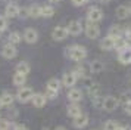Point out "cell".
Returning <instances> with one entry per match:
<instances>
[{
    "label": "cell",
    "instance_id": "cell-28",
    "mask_svg": "<svg viewBox=\"0 0 131 130\" xmlns=\"http://www.w3.org/2000/svg\"><path fill=\"white\" fill-rule=\"evenodd\" d=\"M21 40H22V37H21V34H19L18 31H13V33L9 34V43H12V44H18Z\"/></svg>",
    "mask_w": 131,
    "mask_h": 130
},
{
    "label": "cell",
    "instance_id": "cell-10",
    "mask_svg": "<svg viewBox=\"0 0 131 130\" xmlns=\"http://www.w3.org/2000/svg\"><path fill=\"white\" fill-rule=\"evenodd\" d=\"M19 12H21V9L16 3H7L6 9H5V15H6V18H15L19 16Z\"/></svg>",
    "mask_w": 131,
    "mask_h": 130
},
{
    "label": "cell",
    "instance_id": "cell-8",
    "mask_svg": "<svg viewBox=\"0 0 131 130\" xmlns=\"http://www.w3.org/2000/svg\"><path fill=\"white\" fill-rule=\"evenodd\" d=\"M116 106H118V99L115 96H106L103 99V109L111 112V111H115Z\"/></svg>",
    "mask_w": 131,
    "mask_h": 130
},
{
    "label": "cell",
    "instance_id": "cell-12",
    "mask_svg": "<svg viewBox=\"0 0 131 130\" xmlns=\"http://www.w3.org/2000/svg\"><path fill=\"white\" fill-rule=\"evenodd\" d=\"M66 28H68L69 35H78V34H81V31H83L81 22H78V21H72V22H69Z\"/></svg>",
    "mask_w": 131,
    "mask_h": 130
},
{
    "label": "cell",
    "instance_id": "cell-21",
    "mask_svg": "<svg viewBox=\"0 0 131 130\" xmlns=\"http://www.w3.org/2000/svg\"><path fill=\"white\" fill-rule=\"evenodd\" d=\"M128 46H130V44H128V40H127V39L118 37V39L115 40V49H116V50H119V52H122V50H124V49H127Z\"/></svg>",
    "mask_w": 131,
    "mask_h": 130
},
{
    "label": "cell",
    "instance_id": "cell-34",
    "mask_svg": "<svg viewBox=\"0 0 131 130\" xmlns=\"http://www.w3.org/2000/svg\"><path fill=\"white\" fill-rule=\"evenodd\" d=\"M124 35L128 41H131V25H128V27L124 30Z\"/></svg>",
    "mask_w": 131,
    "mask_h": 130
},
{
    "label": "cell",
    "instance_id": "cell-9",
    "mask_svg": "<svg viewBox=\"0 0 131 130\" xmlns=\"http://www.w3.org/2000/svg\"><path fill=\"white\" fill-rule=\"evenodd\" d=\"M102 18H103V12L97 7H91L87 13V19L90 22H99V21H102Z\"/></svg>",
    "mask_w": 131,
    "mask_h": 130
},
{
    "label": "cell",
    "instance_id": "cell-18",
    "mask_svg": "<svg viewBox=\"0 0 131 130\" xmlns=\"http://www.w3.org/2000/svg\"><path fill=\"white\" fill-rule=\"evenodd\" d=\"M115 15L118 19H127L128 15H130V11H128V6H118L116 7V12H115Z\"/></svg>",
    "mask_w": 131,
    "mask_h": 130
},
{
    "label": "cell",
    "instance_id": "cell-40",
    "mask_svg": "<svg viewBox=\"0 0 131 130\" xmlns=\"http://www.w3.org/2000/svg\"><path fill=\"white\" fill-rule=\"evenodd\" d=\"M116 130H125L124 127H121V126H118V127H116Z\"/></svg>",
    "mask_w": 131,
    "mask_h": 130
},
{
    "label": "cell",
    "instance_id": "cell-5",
    "mask_svg": "<svg viewBox=\"0 0 131 130\" xmlns=\"http://www.w3.org/2000/svg\"><path fill=\"white\" fill-rule=\"evenodd\" d=\"M32 96H34V90L31 87H22L18 90V99L21 102H28V100L32 99Z\"/></svg>",
    "mask_w": 131,
    "mask_h": 130
},
{
    "label": "cell",
    "instance_id": "cell-13",
    "mask_svg": "<svg viewBox=\"0 0 131 130\" xmlns=\"http://www.w3.org/2000/svg\"><path fill=\"white\" fill-rule=\"evenodd\" d=\"M31 102H32V106H36V108H43V106L46 105V102H47V98L41 93H34Z\"/></svg>",
    "mask_w": 131,
    "mask_h": 130
},
{
    "label": "cell",
    "instance_id": "cell-22",
    "mask_svg": "<svg viewBox=\"0 0 131 130\" xmlns=\"http://www.w3.org/2000/svg\"><path fill=\"white\" fill-rule=\"evenodd\" d=\"M87 90H89V95L91 96V98H96V96H100V86L97 84V83H93V84H90L89 87H87Z\"/></svg>",
    "mask_w": 131,
    "mask_h": 130
},
{
    "label": "cell",
    "instance_id": "cell-30",
    "mask_svg": "<svg viewBox=\"0 0 131 130\" xmlns=\"http://www.w3.org/2000/svg\"><path fill=\"white\" fill-rule=\"evenodd\" d=\"M116 127H118V123L115 120H109V121L105 123V127L103 129L105 130H116Z\"/></svg>",
    "mask_w": 131,
    "mask_h": 130
},
{
    "label": "cell",
    "instance_id": "cell-16",
    "mask_svg": "<svg viewBox=\"0 0 131 130\" xmlns=\"http://www.w3.org/2000/svg\"><path fill=\"white\" fill-rule=\"evenodd\" d=\"M87 124H89V115H85V114H81L74 118V126L77 129H84Z\"/></svg>",
    "mask_w": 131,
    "mask_h": 130
},
{
    "label": "cell",
    "instance_id": "cell-6",
    "mask_svg": "<svg viewBox=\"0 0 131 130\" xmlns=\"http://www.w3.org/2000/svg\"><path fill=\"white\" fill-rule=\"evenodd\" d=\"M77 78H78V76L75 74V71H68L62 77V84L66 86V87H72L77 83Z\"/></svg>",
    "mask_w": 131,
    "mask_h": 130
},
{
    "label": "cell",
    "instance_id": "cell-11",
    "mask_svg": "<svg viewBox=\"0 0 131 130\" xmlns=\"http://www.w3.org/2000/svg\"><path fill=\"white\" fill-rule=\"evenodd\" d=\"M24 39H25L27 43L32 44V43H36V41L38 40V33H37L34 28H27L24 31Z\"/></svg>",
    "mask_w": 131,
    "mask_h": 130
},
{
    "label": "cell",
    "instance_id": "cell-25",
    "mask_svg": "<svg viewBox=\"0 0 131 130\" xmlns=\"http://www.w3.org/2000/svg\"><path fill=\"white\" fill-rule=\"evenodd\" d=\"M0 99H2V104H3V106H10L13 104V96L10 93H7V92H5V93L0 96Z\"/></svg>",
    "mask_w": 131,
    "mask_h": 130
},
{
    "label": "cell",
    "instance_id": "cell-3",
    "mask_svg": "<svg viewBox=\"0 0 131 130\" xmlns=\"http://www.w3.org/2000/svg\"><path fill=\"white\" fill-rule=\"evenodd\" d=\"M85 35L89 37V39H97L99 35H100V28H99V25L96 22H90L85 25Z\"/></svg>",
    "mask_w": 131,
    "mask_h": 130
},
{
    "label": "cell",
    "instance_id": "cell-36",
    "mask_svg": "<svg viewBox=\"0 0 131 130\" xmlns=\"http://www.w3.org/2000/svg\"><path fill=\"white\" fill-rule=\"evenodd\" d=\"M125 112H127V114H130V115H131V100H130V102H127V104H125Z\"/></svg>",
    "mask_w": 131,
    "mask_h": 130
},
{
    "label": "cell",
    "instance_id": "cell-37",
    "mask_svg": "<svg viewBox=\"0 0 131 130\" xmlns=\"http://www.w3.org/2000/svg\"><path fill=\"white\" fill-rule=\"evenodd\" d=\"M13 130H28V127H25V126H16Z\"/></svg>",
    "mask_w": 131,
    "mask_h": 130
},
{
    "label": "cell",
    "instance_id": "cell-4",
    "mask_svg": "<svg viewBox=\"0 0 131 130\" xmlns=\"http://www.w3.org/2000/svg\"><path fill=\"white\" fill-rule=\"evenodd\" d=\"M2 55H3V58H6V59H13L18 55V50H16L15 44L7 43V44H5V46L2 47Z\"/></svg>",
    "mask_w": 131,
    "mask_h": 130
},
{
    "label": "cell",
    "instance_id": "cell-41",
    "mask_svg": "<svg viewBox=\"0 0 131 130\" xmlns=\"http://www.w3.org/2000/svg\"><path fill=\"white\" fill-rule=\"evenodd\" d=\"M128 11H130V15H131V3L128 5Z\"/></svg>",
    "mask_w": 131,
    "mask_h": 130
},
{
    "label": "cell",
    "instance_id": "cell-31",
    "mask_svg": "<svg viewBox=\"0 0 131 130\" xmlns=\"http://www.w3.org/2000/svg\"><path fill=\"white\" fill-rule=\"evenodd\" d=\"M0 130H10V123L7 120H0Z\"/></svg>",
    "mask_w": 131,
    "mask_h": 130
},
{
    "label": "cell",
    "instance_id": "cell-19",
    "mask_svg": "<svg viewBox=\"0 0 131 130\" xmlns=\"http://www.w3.org/2000/svg\"><path fill=\"white\" fill-rule=\"evenodd\" d=\"M83 112H81V106L77 105V102H74V104H71V105L68 106V115H71L72 118L78 117V115H81Z\"/></svg>",
    "mask_w": 131,
    "mask_h": 130
},
{
    "label": "cell",
    "instance_id": "cell-7",
    "mask_svg": "<svg viewBox=\"0 0 131 130\" xmlns=\"http://www.w3.org/2000/svg\"><path fill=\"white\" fill-rule=\"evenodd\" d=\"M69 35L68 33V28L66 27H54L53 31H52V37H53L54 40H65L66 37Z\"/></svg>",
    "mask_w": 131,
    "mask_h": 130
},
{
    "label": "cell",
    "instance_id": "cell-14",
    "mask_svg": "<svg viewBox=\"0 0 131 130\" xmlns=\"http://www.w3.org/2000/svg\"><path fill=\"white\" fill-rule=\"evenodd\" d=\"M115 37H112V35H107V37H105L103 40L100 41V47L103 49V50H111V49H115Z\"/></svg>",
    "mask_w": 131,
    "mask_h": 130
},
{
    "label": "cell",
    "instance_id": "cell-2",
    "mask_svg": "<svg viewBox=\"0 0 131 130\" xmlns=\"http://www.w3.org/2000/svg\"><path fill=\"white\" fill-rule=\"evenodd\" d=\"M60 83L58 78H50L47 83V87H46V92H47V96L49 98H56V95L59 92L60 89Z\"/></svg>",
    "mask_w": 131,
    "mask_h": 130
},
{
    "label": "cell",
    "instance_id": "cell-17",
    "mask_svg": "<svg viewBox=\"0 0 131 130\" xmlns=\"http://www.w3.org/2000/svg\"><path fill=\"white\" fill-rule=\"evenodd\" d=\"M68 99L71 100V102H80V100L83 99V92L80 89H71L68 92Z\"/></svg>",
    "mask_w": 131,
    "mask_h": 130
},
{
    "label": "cell",
    "instance_id": "cell-43",
    "mask_svg": "<svg viewBox=\"0 0 131 130\" xmlns=\"http://www.w3.org/2000/svg\"><path fill=\"white\" fill-rule=\"evenodd\" d=\"M2 106H3V104H2V99H0V108H2Z\"/></svg>",
    "mask_w": 131,
    "mask_h": 130
},
{
    "label": "cell",
    "instance_id": "cell-44",
    "mask_svg": "<svg viewBox=\"0 0 131 130\" xmlns=\"http://www.w3.org/2000/svg\"><path fill=\"white\" fill-rule=\"evenodd\" d=\"M3 2H7V3H10V0H3Z\"/></svg>",
    "mask_w": 131,
    "mask_h": 130
},
{
    "label": "cell",
    "instance_id": "cell-33",
    "mask_svg": "<svg viewBox=\"0 0 131 130\" xmlns=\"http://www.w3.org/2000/svg\"><path fill=\"white\" fill-rule=\"evenodd\" d=\"M19 16L21 18H28L30 16V9H28V7H22L21 12H19Z\"/></svg>",
    "mask_w": 131,
    "mask_h": 130
},
{
    "label": "cell",
    "instance_id": "cell-42",
    "mask_svg": "<svg viewBox=\"0 0 131 130\" xmlns=\"http://www.w3.org/2000/svg\"><path fill=\"white\" fill-rule=\"evenodd\" d=\"M100 2H103V3H106V2H109V0H100Z\"/></svg>",
    "mask_w": 131,
    "mask_h": 130
},
{
    "label": "cell",
    "instance_id": "cell-29",
    "mask_svg": "<svg viewBox=\"0 0 131 130\" xmlns=\"http://www.w3.org/2000/svg\"><path fill=\"white\" fill-rule=\"evenodd\" d=\"M109 35H112V37H115V39H118V37L122 35V28H121L119 25H113L112 28L109 30Z\"/></svg>",
    "mask_w": 131,
    "mask_h": 130
},
{
    "label": "cell",
    "instance_id": "cell-15",
    "mask_svg": "<svg viewBox=\"0 0 131 130\" xmlns=\"http://www.w3.org/2000/svg\"><path fill=\"white\" fill-rule=\"evenodd\" d=\"M119 62L124 64V65L131 64V46L124 49L122 52H119Z\"/></svg>",
    "mask_w": 131,
    "mask_h": 130
},
{
    "label": "cell",
    "instance_id": "cell-32",
    "mask_svg": "<svg viewBox=\"0 0 131 130\" xmlns=\"http://www.w3.org/2000/svg\"><path fill=\"white\" fill-rule=\"evenodd\" d=\"M7 28V21L5 16H0V33L2 31H5V30Z\"/></svg>",
    "mask_w": 131,
    "mask_h": 130
},
{
    "label": "cell",
    "instance_id": "cell-23",
    "mask_svg": "<svg viewBox=\"0 0 131 130\" xmlns=\"http://www.w3.org/2000/svg\"><path fill=\"white\" fill-rule=\"evenodd\" d=\"M16 72H21V74H28L30 72V64L28 62H25V61H21V62H18V65H16Z\"/></svg>",
    "mask_w": 131,
    "mask_h": 130
},
{
    "label": "cell",
    "instance_id": "cell-20",
    "mask_svg": "<svg viewBox=\"0 0 131 130\" xmlns=\"http://www.w3.org/2000/svg\"><path fill=\"white\" fill-rule=\"evenodd\" d=\"M103 70H105V64L102 61H99V59H96V61H93L90 64V71L91 72H102Z\"/></svg>",
    "mask_w": 131,
    "mask_h": 130
},
{
    "label": "cell",
    "instance_id": "cell-24",
    "mask_svg": "<svg viewBox=\"0 0 131 130\" xmlns=\"http://www.w3.org/2000/svg\"><path fill=\"white\" fill-rule=\"evenodd\" d=\"M25 80H27V76H25V74H21V72H16L12 78V81H13L15 86H24Z\"/></svg>",
    "mask_w": 131,
    "mask_h": 130
},
{
    "label": "cell",
    "instance_id": "cell-38",
    "mask_svg": "<svg viewBox=\"0 0 131 130\" xmlns=\"http://www.w3.org/2000/svg\"><path fill=\"white\" fill-rule=\"evenodd\" d=\"M54 130H66V127H63V126H58Z\"/></svg>",
    "mask_w": 131,
    "mask_h": 130
},
{
    "label": "cell",
    "instance_id": "cell-45",
    "mask_svg": "<svg viewBox=\"0 0 131 130\" xmlns=\"http://www.w3.org/2000/svg\"><path fill=\"white\" fill-rule=\"evenodd\" d=\"M43 130H49V129H43Z\"/></svg>",
    "mask_w": 131,
    "mask_h": 130
},
{
    "label": "cell",
    "instance_id": "cell-1",
    "mask_svg": "<svg viewBox=\"0 0 131 130\" xmlns=\"http://www.w3.org/2000/svg\"><path fill=\"white\" fill-rule=\"evenodd\" d=\"M68 55H69V58H71L72 61H75V62H83L84 59L87 58V50H85V47H83V46L74 44V46H71V49L68 50Z\"/></svg>",
    "mask_w": 131,
    "mask_h": 130
},
{
    "label": "cell",
    "instance_id": "cell-39",
    "mask_svg": "<svg viewBox=\"0 0 131 130\" xmlns=\"http://www.w3.org/2000/svg\"><path fill=\"white\" fill-rule=\"evenodd\" d=\"M49 2H50V3H59L60 0H49Z\"/></svg>",
    "mask_w": 131,
    "mask_h": 130
},
{
    "label": "cell",
    "instance_id": "cell-35",
    "mask_svg": "<svg viewBox=\"0 0 131 130\" xmlns=\"http://www.w3.org/2000/svg\"><path fill=\"white\" fill-rule=\"evenodd\" d=\"M72 3H74L75 6H83V5L87 3V0H72Z\"/></svg>",
    "mask_w": 131,
    "mask_h": 130
},
{
    "label": "cell",
    "instance_id": "cell-26",
    "mask_svg": "<svg viewBox=\"0 0 131 130\" xmlns=\"http://www.w3.org/2000/svg\"><path fill=\"white\" fill-rule=\"evenodd\" d=\"M53 15H54V9L52 6H41V16L52 18Z\"/></svg>",
    "mask_w": 131,
    "mask_h": 130
},
{
    "label": "cell",
    "instance_id": "cell-27",
    "mask_svg": "<svg viewBox=\"0 0 131 130\" xmlns=\"http://www.w3.org/2000/svg\"><path fill=\"white\" fill-rule=\"evenodd\" d=\"M28 9H30V16H32V18L41 16V7H40V6L32 5V6H30Z\"/></svg>",
    "mask_w": 131,
    "mask_h": 130
}]
</instances>
